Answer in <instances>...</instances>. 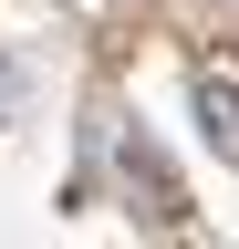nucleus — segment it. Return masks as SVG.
<instances>
[{
    "label": "nucleus",
    "instance_id": "obj_1",
    "mask_svg": "<svg viewBox=\"0 0 239 249\" xmlns=\"http://www.w3.org/2000/svg\"><path fill=\"white\" fill-rule=\"evenodd\" d=\"M198 114H208V145H219V156H229V166H239V93H229L219 73H208V83H198Z\"/></svg>",
    "mask_w": 239,
    "mask_h": 249
}]
</instances>
